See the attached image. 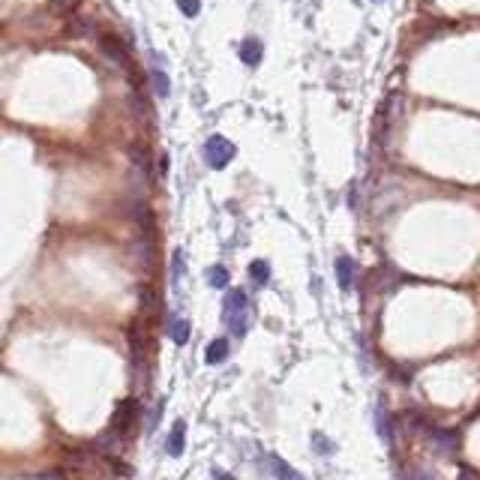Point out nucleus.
<instances>
[{
    "instance_id": "obj_1",
    "label": "nucleus",
    "mask_w": 480,
    "mask_h": 480,
    "mask_svg": "<svg viewBox=\"0 0 480 480\" xmlns=\"http://www.w3.org/2000/svg\"><path fill=\"white\" fill-rule=\"evenodd\" d=\"M222 321H226V327L234 336H243L246 330H250L252 309H250V297H246V292L234 288V292L226 294V303H222Z\"/></svg>"
},
{
    "instance_id": "obj_2",
    "label": "nucleus",
    "mask_w": 480,
    "mask_h": 480,
    "mask_svg": "<svg viewBox=\"0 0 480 480\" xmlns=\"http://www.w3.org/2000/svg\"><path fill=\"white\" fill-rule=\"evenodd\" d=\"M234 144L228 142V138H222V135H210L208 138V144H204V160H208V165L210 168H217V171H222L226 165L234 160Z\"/></svg>"
},
{
    "instance_id": "obj_3",
    "label": "nucleus",
    "mask_w": 480,
    "mask_h": 480,
    "mask_svg": "<svg viewBox=\"0 0 480 480\" xmlns=\"http://www.w3.org/2000/svg\"><path fill=\"white\" fill-rule=\"evenodd\" d=\"M135 417H138V402L135 400H120L118 408H114V417H111V429L127 433V429L135 424Z\"/></svg>"
},
{
    "instance_id": "obj_4",
    "label": "nucleus",
    "mask_w": 480,
    "mask_h": 480,
    "mask_svg": "<svg viewBox=\"0 0 480 480\" xmlns=\"http://www.w3.org/2000/svg\"><path fill=\"white\" fill-rule=\"evenodd\" d=\"M429 441H433V448L438 453H444V457H453V453H457V444H459L450 429H429Z\"/></svg>"
},
{
    "instance_id": "obj_5",
    "label": "nucleus",
    "mask_w": 480,
    "mask_h": 480,
    "mask_svg": "<svg viewBox=\"0 0 480 480\" xmlns=\"http://www.w3.org/2000/svg\"><path fill=\"white\" fill-rule=\"evenodd\" d=\"M120 435H123V433H118V429H109V433H102V435L96 438V450L109 453V457H120V453H123Z\"/></svg>"
},
{
    "instance_id": "obj_6",
    "label": "nucleus",
    "mask_w": 480,
    "mask_h": 480,
    "mask_svg": "<svg viewBox=\"0 0 480 480\" xmlns=\"http://www.w3.org/2000/svg\"><path fill=\"white\" fill-rule=\"evenodd\" d=\"M354 273H358L354 261L349 259V255H339V259H336V279H339V288H342V292H349V288H351Z\"/></svg>"
},
{
    "instance_id": "obj_7",
    "label": "nucleus",
    "mask_w": 480,
    "mask_h": 480,
    "mask_svg": "<svg viewBox=\"0 0 480 480\" xmlns=\"http://www.w3.org/2000/svg\"><path fill=\"white\" fill-rule=\"evenodd\" d=\"M99 48H102V54L109 57V61L120 63V66H129V61H127V52H123V45H120L114 36H99Z\"/></svg>"
},
{
    "instance_id": "obj_8",
    "label": "nucleus",
    "mask_w": 480,
    "mask_h": 480,
    "mask_svg": "<svg viewBox=\"0 0 480 480\" xmlns=\"http://www.w3.org/2000/svg\"><path fill=\"white\" fill-rule=\"evenodd\" d=\"M268 466H270V471H273V477H276V480H303V474H297V471L288 466L285 459H279L276 453H268Z\"/></svg>"
},
{
    "instance_id": "obj_9",
    "label": "nucleus",
    "mask_w": 480,
    "mask_h": 480,
    "mask_svg": "<svg viewBox=\"0 0 480 480\" xmlns=\"http://www.w3.org/2000/svg\"><path fill=\"white\" fill-rule=\"evenodd\" d=\"M240 61H243L246 66H259L261 63V43L259 39H243V43H240Z\"/></svg>"
},
{
    "instance_id": "obj_10",
    "label": "nucleus",
    "mask_w": 480,
    "mask_h": 480,
    "mask_svg": "<svg viewBox=\"0 0 480 480\" xmlns=\"http://www.w3.org/2000/svg\"><path fill=\"white\" fill-rule=\"evenodd\" d=\"M226 358H228V339H213L208 345V351H204V360H208L210 367H217V363H222Z\"/></svg>"
},
{
    "instance_id": "obj_11",
    "label": "nucleus",
    "mask_w": 480,
    "mask_h": 480,
    "mask_svg": "<svg viewBox=\"0 0 480 480\" xmlns=\"http://www.w3.org/2000/svg\"><path fill=\"white\" fill-rule=\"evenodd\" d=\"M168 339L175 345H186L189 342V321L186 318H175L168 325Z\"/></svg>"
},
{
    "instance_id": "obj_12",
    "label": "nucleus",
    "mask_w": 480,
    "mask_h": 480,
    "mask_svg": "<svg viewBox=\"0 0 480 480\" xmlns=\"http://www.w3.org/2000/svg\"><path fill=\"white\" fill-rule=\"evenodd\" d=\"M184 433H186L184 420H177L175 429H171V435H168V453L171 457H180V453H184Z\"/></svg>"
},
{
    "instance_id": "obj_13",
    "label": "nucleus",
    "mask_w": 480,
    "mask_h": 480,
    "mask_svg": "<svg viewBox=\"0 0 480 480\" xmlns=\"http://www.w3.org/2000/svg\"><path fill=\"white\" fill-rule=\"evenodd\" d=\"M138 301H142V309L144 312H156V309H160V297H156V292H153L151 285L138 288Z\"/></svg>"
},
{
    "instance_id": "obj_14",
    "label": "nucleus",
    "mask_w": 480,
    "mask_h": 480,
    "mask_svg": "<svg viewBox=\"0 0 480 480\" xmlns=\"http://www.w3.org/2000/svg\"><path fill=\"white\" fill-rule=\"evenodd\" d=\"M250 276H252L255 285H268V279H270V264H268V261H252V264H250Z\"/></svg>"
},
{
    "instance_id": "obj_15",
    "label": "nucleus",
    "mask_w": 480,
    "mask_h": 480,
    "mask_svg": "<svg viewBox=\"0 0 480 480\" xmlns=\"http://www.w3.org/2000/svg\"><path fill=\"white\" fill-rule=\"evenodd\" d=\"M208 283L213 288H226L228 285V270L222 268V264H213V268L208 270Z\"/></svg>"
},
{
    "instance_id": "obj_16",
    "label": "nucleus",
    "mask_w": 480,
    "mask_h": 480,
    "mask_svg": "<svg viewBox=\"0 0 480 480\" xmlns=\"http://www.w3.org/2000/svg\"><path fill=\"white\" fill-rule=\"evenodd\" d=\"M151 78H153L156 96H168V94H171V85H168V76H165V69H153Z\"/></svg>"
},
{
    "instance_id": "obj_17",
    "label": "nucleus",
    "mask_w": 480,
    "mask_h": 480,
    "mask_svg": "<svg viewBox=\"0 0 480 480\" xmlns=\"http://www.w3.org/2000/svg\"><path fill=\"white\" fill-rule=\"evenodd\" d=\"M180 276H184V252H175V259H171V283H180Z\"/></svg>"
},
{
    "instance_id": "obj_18",
    "label": "nucleus",
    "mask_w": 480,
    "mask_h": 480,
    "mask_svg": "<svg viewBox=\"0 0 480 480\" xmlns=\"http://www.w3.org/2000/svg\"><path fill=\"white\" fill-rule=\"evenodd\" d=\"M177 6H180V12H184L186 19H195V15L201 12V3H198V0H177Z\"/></svg>"
},
{
    "instance_id": "obj_19",
    "label": "nucleus",
    "mask_w": 480,
    "mask_h": 480,
    "mask_svg": "<svg viewBox=\"0 0 480 480\" xmlns=\"http://www.w3.org/2000/svg\"><path fill=\"white\" fill-rule=\"evenodd\" d=\"M405 477H408V480H438V477L433 474V471H429V468H420V466H411Z\"/></svg>"
},
{
    "instance_id": "obj_20",
    "label": "nucleus",
    "mask_w": 480,
    "mask_h": 480,
    "mask_svg": "<svg viewBox=\"0 0 480 480\" xmlns=\"http://www.w3.org/2000/svg\"><path fill=\"white\" fill-rule=\"evenodd\" d=\"M459 480H480V474H477V471H471V468H462L459 471Z\"/></svg>"
}]
</instances>
